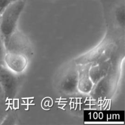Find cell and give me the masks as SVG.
Returning a JSON list of instances; mask_svg holds the SVG:
<instances>
[{
	"label": "cell",
	"instance_id": "1",
	"mask_svg": "<svg viewBox=\"0 0 125 125\" xmlns=\"http://www.w3.org/2000/svg\"><path fill=\"white\" fill-rule=\"evenodd\" d=\"M24 0L13 1L0 14V33L6 47L9 39L16 30L18 20L25 7Z\"/></svg>",
	"mask_w": 125,
	"mask_h": 125
},
{
	"label": "cell",
	"instance_id": "2",
	"mask_svg": "<svg viewBox=\"0 0 125 125\" xmlns=\"http://www.w3.org/2000/svg\"><path fill=\"white\" fill-rule=\"evenodd\" d=\"M17 78L16 74L4 65H0V83L4 91L5 99L13 98L16 95L18 86Z\"/></svg>",
	"mask_w": 125,
	"mask_h": 125
},
{
	"label": "cell",
	"instance_id": "3",
	"mask_svg": "<svg viewBox=\"0 0 125 125\" xmlns=\"http://www.w3.org/2000/svg\"><path fill=\"white\" fill-rule=\"evenodd\" d=\"M4 66L13 73L18 74L22 72L27 64L25 55L17 52H6L3 58Z\"/></svg>",
	"mask_w": 125,
	"mask_h": 125
},
{
	"label": "cell",
	"instance_id": "4",
	"mask_svg": "<svg viewBox=\"0 0 125 125\" xmlns=\"http://www.w3.org/2000/svg\"><path fill=\"white\" fill-rule=\"evenodd\" d=\"M6 52H13L24 55L27 49V41L25 37L16 30L10 36L5 47Z\"/></svg>",
	"mask_w": 125,
	"mask_h": 125
},
{
	"label": "cell",
	"instance_id": "5",
	"mask_svg": "<svg viewBox=\"0 0 125 125\" xmlns=\"http://www.w3.org/2000/svg\"><path fill=\"white\" fill-rule=\"evenodd\" d=\"M8 113L7 107L4 103V100L0 101V125H2Z\"/></svg>",
	"mask_w": 125,
	"mask_h": 125
},
{
	"label": "cell",
	"instance_id": "6",
	"mask_svg": "<svg viewBox=\"0 0 125 125\" xmlns=\"http://www.w3.org/2000/svg\"><path fill=\"white\" fill-rule=\"evenodd\" d=\"M6 52V48L4 45V43L1 35L0 33V64L3 65V58Z\"/></svg>",
	"mask_w": 125,
	"mask_h": 125
},
{
	"label": "cell",
	"instance_id": "7",
	"mask_svg": "<svg viewBox=\"0 0 125 125\" xmlns=\"http://www.w3.org/2000/svg\"><path fill=\"white\" fill-rule=\"evenodd\" d=\"M10 3L9 0H0V10L1 12Z\"/></svg>",
	"mask_w": 125,
	"mask_h": 125
},
{
	"label": "cell",
	"instance_id": "8",
	"mask_svg": "<svg viewBox=\"0 0 125 125\" xmlns=\"http://www.w3.org/2000/svg\"><path fill=\"white\" fill-rule=\"evenodd\" d=\"M5 100L4 98V93L3 90V88L2 87V86L0 83V101Z\"/></svg>",
	"mask_w": 125,
	"mask_h": 125
},
{
	"label": "cell",
	"instance_id": "9",
	"mask_svg": "<svg viewBox=\"0 0 125 125\" xmlns=\"http://www.w3.org/2000/svg\"><path fill=\"white\" fill-rule=\"evenodd\" d=\"M11 2H13V1H17V0H9Z\"/></svg>",
	"mask_w": 125,
	"mask_h": 125
},
{
	"label": "cell",
	"instance_id": "10",
	"mask_svg": "<svg viewBox=\"0 0 125 125\" xmlns=\"http://www.w3.org/2000/svg\"><path fill=\"white\" fill-rule=\"evenodd\" d=\"M0 13H1V11H0Z\"/></svg>",
	"mask_w": 125,
	"mask_h": 125
},
{
	"label": "cell",
	"instance_id": "11",
	"mask_svg": "<svg viewBox=\"0 0 125 125\" xmlns=\"http://www.w3.org/2000/svg\"><path fill=\"white\" fill-rule=\"evenodd\" d=\"M0 65H1V64H0Z\"/></svg>",
	"mask_w": 125,
	"mask_h": 125
}]
</instances>
